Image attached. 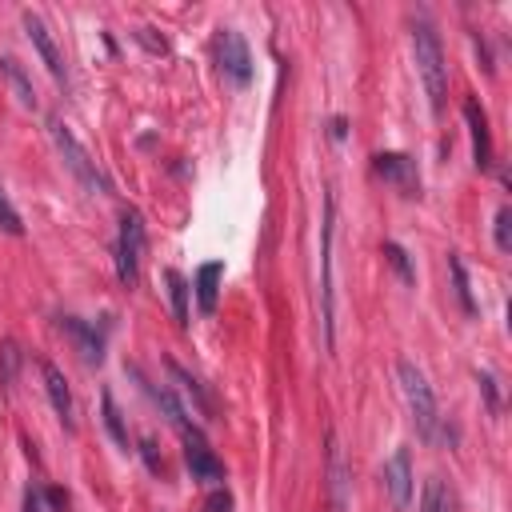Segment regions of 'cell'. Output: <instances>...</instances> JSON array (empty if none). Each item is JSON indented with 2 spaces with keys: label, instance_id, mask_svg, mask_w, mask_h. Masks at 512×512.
I'll list each match as a JSON object with an SVG mask.
<instances>
[{
  "label": "cell",
  "instance_id": "30bf717a",
  "mask_svg": "<svg viewBox=\"0 0 512 512\" xmlns=\"http://www.w3.org/2000/svg\"><path fill=\"white\" fill-rule=\"evenodd\" d=\"M384 488H388V500L396 512H404L412 504V456L408 448H396L384 464Z\"/></svg>",
  "mask_w": 512,
  "mask_h": 512
},
{
  "label": "cell",
  "instance_id": "2e32d148",
  "mask_svg": "<svg viewBox=\"0 0 512 512\" xmlns=\"http://www.w3.org/2000/svg\"><path fill=\"white\" fill-rule=\"evenodd\" d=\"M164 284H168V300H172V316L176 324H188V284L176 268H164Z\"/></svg>",
  "mask_w": 512,
  "mask_h": 512
},
{
  "label": "cell",
  "instance_id": "ba28073f",
  "mask_svg": "<svg viewBox=\"0 0 512 512\" xmlns=\"http://www.w3.org/2000/svg\"><path fill=\"white\" fill-rule=\"evenodd\" d=\"M372 168H376L380 180H388L404 196H416L420 192V172H416V160L412 156H404V152H380V156H372Z\"/></svg>",
  "mask_w": 512,
  "mask_h": 512
},
{
  "label": "cell",
  "instance_id": "83f0119b",
  "mask_svg": "<svg viewBox=\"0 0 512 512\" xmlns=\"http://www.w3.org/2000/svg\"><path fill=\"white\" fill-rule=\"evenodd\" d=\"M24 512H44V492L40 488H28L24 492Z\"/></svg>",
  "mask_w": 512,
  "mask_h": 512
},
{
  "label": "cell",
  "instance_id": "4fadbf2b",
  "mask_svg": "<svg viewBox=\"0 0 512 512\" xmlns=\"http://www.w3.org/2000/svg\"><path fill=\"white\" fill-rule=\"evenodd\" d=\"M60 328L76 340V352H80L88 364H100V360H104V336H100L92 324H84V320H76V316H64Z\"/></svg>",
  "mask_w": 512,
  "mask_h": 512
},
{
  "label": "cell",
  "instance_id": "5bb4252c",
  "mask_svg": "<svg viewBox=\"0 0 512 512\" xmlns=\"http://www.w3.org/2000/svg\"><path fill=\"white\" fill-rule=\"evenodd\" d=\"M328 492H332V508L344 512L348 508V468H344V452L336 432L328 436Z\"/></svg>",
  "mask_w": 512,
  "mask_h": 512
},
{
  "label": "cell",
  "instance_id": "4316f807",
  "mask_svg": "<svg viewBox=\"0 0 512 512\" xmlns=\"http://www.w3.org/2000/svg\"><path fill=\"white\" fill-rule=\"evenodd\" d=\"M480 388H484V396H488V408L500 412V404H496V380H492L488 372H480Z\"/></svg>",
  "mask_w": 512,
  "mask_h": 512
},
{
  "label": "cell",
  "instance_id": "3957f363",
  "mask_svg": "<svg viewBox=\"0 0 512 512\" xmlns=\"http://www.w3.org/2000/svg\"><path fill=\"white\" fill-rule=\"evenodd\" d=\"M52 144H56V152H60V160H64V168L80 180V188L84 192H92V196H108L112 192V180L96 168V160L84 152V144L60 124V120H52Z\"/></svg>",
  "mask_w": 512,
  "mask_h": 512
},
{
  "label": "cell",
  "instance_id": "6da1fadb",
  "mask_svg": "<svg viewBox=\"0 0 512 512\" xmlns=\"http://www.w3.org/2000/svg\"><path fill=\"white\" fill-rule=\"evenodd\" d=\"M412 52H416V72L424 80V92H428V104L432 112L440 116L444 112V96H448V64H444V48H440V36L428 20H416L412 24Z\"/></svg>",
  "mask_w": 512,
  "mask_h": 512
},
{
  "label": "cell",
  "instance_id": "7a4b0ae2",
  "mask_svg": "<svg viewBox=\"0 0 512 512\" xmlns=\"http://www.w3.org/2000/svg\"><path fill=\"white\" fill-rule=\"evenodd\" d=\"M400 388H404V400H408V412H412V424H416V436L424 444H432L440 436V408H436V396H432V384L424 380V372L412 364V360H400Z\"/></svg>",
  "mask_w": 512,
  "mask_h": 512
},
{
  "label": "cell",
  "instance_id": "d4e9b609",
  "mask_svg": "<svg viewBox=\"0 0 512 512\" xmlns=\"http://www.w3.org/2000/svg\"><path fill=\"white\" fill-rule=\"evenodd\" d=\"M204 512H232V496L228 492H212L204 500Z\"/></svg>",
  "mask_w": 512,
  "mask_h": 512
},
{
  "label": "cell",
  "instance_id": "277c9868",
  "mask_svg": "<svg viewBox=\"0 0 512 512\" xmlns=\"http://www.w3.org/2000/svg\"><path fill=\"white\" fill-rule=\"evenodd\" d=\"M332 236H336V196H324V220H320V324L324 344H336V304H332Z\"/></svg>",
  "mask_w": 512,
  "mask_h": 512
},
{
  "label": "cell",
  "instance_id": "e0dca14e",
  "mask_svg": "<svg viewBox=\"0 0 512 512\" xmlns=\"http://www.w3.org/2000/svg\"><path fill=\"white\" fill-rule=\"evenodd\" d=\"M0 68H4V76L12 80V88H16V100H20L24 108H36V92H32V84H28V76L20 72V64H16L12 56H4V60H0Z\"/></svg>",
  "mask_w": 512,
  "mask_h": 512
},
{
  "label": "cell",
  "instance_id": "9c48e42d",
  "mask_svg": "<svg viewBox=\"0 0 512 512\" xmlns=\"http://www.w3.org/2000/svg\"><path fill=\"white\" fill-rule=\"evenodd\" d=\"M24 32H28V40H32V48L40 52V60H44V68L52 72V80L56 84H68V68H64V56H60V48H56V40L48 36V24L36 16V12H24Z\"/></svg>",
  "mask_w": 512,
  "mask_h": 512
},
{
  "label": "cell",
  "instance_id": "7402d4cb",
  "mask_svg": "<svg viewBox=\"0 0 512 512\" xmlns=\"http://www.w3.org/2000/svg\"><path fill=\"white\" fill-rule=\"evenodd\" d=\"M384 256H388V264L400 272V280H404V284H412V280H416V272H412V264H408V252H404L400 244H392V240H388V244H384Z\"/></svg>",
  "mask_w": 512,
  "mask_h": 512
},
{
  "label": "cell",
  "instance_id": "9a60e30c",
  "mask_svg": "<svg viewBox=\"0 0 512 512\" xmlns=\"http://www.w3.org/2000/svg\"><path fill=\"white\" fill-rule=\"evenodd\" d=\"M220 276H224V264L220 260H208L196 268V304L204 316L216 312V296H220Z\"/></svg>",
  "mask_w": 512,
  "mask_h": 512
},
{
  "label": "cell",
  "instance_id": "ffe728a7",
  "mask_svg": "<svg viewBox=\"0 0 512 512\" xmlns=\"http://www.w3.org/2000/svg\"><path fill=\"white\" fill-rule=\"evenodd\" d=\"M420 512H452V496L440 480H428L424 484V496H420Z\"/></svg>",
  "mask_w": 512,
  "mask_h": 512
},
{
  "label": "cell",
  "instance_id": "8fae6325",
  "mask_svg": "<svg viewBox=\"0 0 512 512\" xmlns=\"http://www.w3.org/2000/svg\"><path fill=\"white\" fill-rule=\"evenodd\" d=\"M40 376H44V392H48V400H52L60 424L72 432V428H76V400H72V392H68V384H64V372H60L52 360H40Z\"/></svg>",
  "mask_w": 512,
  "mask_h": 512
},
{
  "label": "cell",
  "instance_id": "8992f818",
  "mask_svg": "<svg viewBox=\"0 0 512 512\" xmlns=\"http://www.w3.org/2000/svg\"><path fill=\"white\" fill-rule=\"evenodd\" d=\"M216 64L224 72V80H232L236 88H244L252 80V56H248V44L236 28H220L216 36Z\"/></svg>",
  "mask_w": 512,
  "mask_h": 512
},
{
  "label": "cell",
  "instance_id": "5b68a950",
  "mask_svg": "<svg viewBox=\"0 0 512 512\" xmlns=\"http://www.w3.org/2000/svg\"><path fill=\"white\" fill-rule=\"evenodd\" d=\"M144 244H148L144 216H140L136 208H124V216H120V236H116V276H120L124 288H136V280H140Z\"/></svg>",
  "mask_w": 512,
  "mask_h": 512
},
{
  "label": "cell",
  "instance_id": "cb8c5ba5",
  "mask_svg": "<svg viewBox=\"0 0 512 512\" xmlns=\"http://www.w3.org/2000/svg\"><path fill=\"white\" fill-rule=\"evenodd\" d=\"M508 224H512V212L500 208V212H496V248H500V252L512 248V232H508Z\"/></svg>",
  "mask_w": 512,
  "mask_h": 512
},
{
  "label": "cell",
  "instance_id": "ac0fdd59",
  "mask_svg": "<svg viewBox=\"0 0 512 512\" xmlns=\"http://www.w3.org/2000/svg\"><path fill=\"white\" fill-rule=\"evenodd\" d=\"M16 368H20V348H16V340H4V344H0V392H4V396H8L12 384H16Z\"/></svg>",
  "mask_w": 512,
  "mask_h": 512
},
{
  "label": "cell",
  "instance_id": "d6986e66",
  "mask_svg": "<svg viewBox=\"0 0 512 512\" xmlns=\"http://www.w3.org/2000/svg\"><path fill=\"white\" fill-rule=\"evenodd\" d=\"M448 268H452V284H456V300H460V308L472 316L476 312V300H472V288H468V276H464V260L452 252L448 256Z\"/></svg>",
  "mask_w": 512,
  "mask_h": 512
},
{
  "label": "cell",
  "instance_id": "7c38bea8",
  "mask_svg": "<svg viewBox=\"0 0 512 512\" xmlns=\"http://www.w3.org/2000/svg\"><path fill=\"white\" fill-rule=\"evenodd\" d=\"M464 120H468V132H472V160H476L480 172H488L492 168V132H488V116L476 104V96L464 100Z\"/></svg>",
  "mask_w": 512,
  "mask_h": 512
},
{
  "label": "cell",
  "instance_id": "603a6c76",
  "mask_svg": "<svg viewBox=\"0 0 512 512\" xmlns=\"http://www.w3.org/2000/svg\"><path fill=\"white\" fill-rule=\"evenodd\" d=\"M0 228L4 232H12V236H24V224H20V216H16V208L8 204V196L0 192Z\"/></svg>",
  "mask_w": 512,
  "mask_h": 512
},
{
  "label": "cell",
  "instance_id": "484cf974",
  "mask_svg": "<svg viewBox=\"0 0 512 512\" xmlns=\"http://www.w3.org/2000/svg\"><path fill=\"white\" fill-rule=\"evenodd\" d=\"M44 504H48L52 512H68V496H64L60 488H48V492H44Z\"/></svg>",
  "mask_w": 512,
  "mask_h": 512
},
{
  "label": "cell",
  "instance_id": "44dd1931",
  "mask_svg": "<svg viewBox=\"0 0 512 512\" xmlns=\"http://www.w3.org/2000/svg\"><path fill=\"white\" fill-rule=\"evenodd\" d=\"M104 424H108V432H112V440L128 452V428H124V420H120V408H116V400H112V392H104Z\"/></svg>",
  "mask_w": 512,
  "mask_h": 512
},
{
  "label": "cell",
  "instance_id": "52a82bcc",
  "mask_svg": "<svg viewBox=\"0 0 512 512\" xmlns=\"http://www.w3.org/2000/svg\"><path fill=\"white\" fill-rule=\"evenodd\" d=\"M180 436H184V464H188V472H192V480H200V484H220L224 480V464H220V456L208 448V440L200 436V428H180Z\"/></svg>",
  "mask_w": 512,
  "mask_h": 512
}]
</instances>
